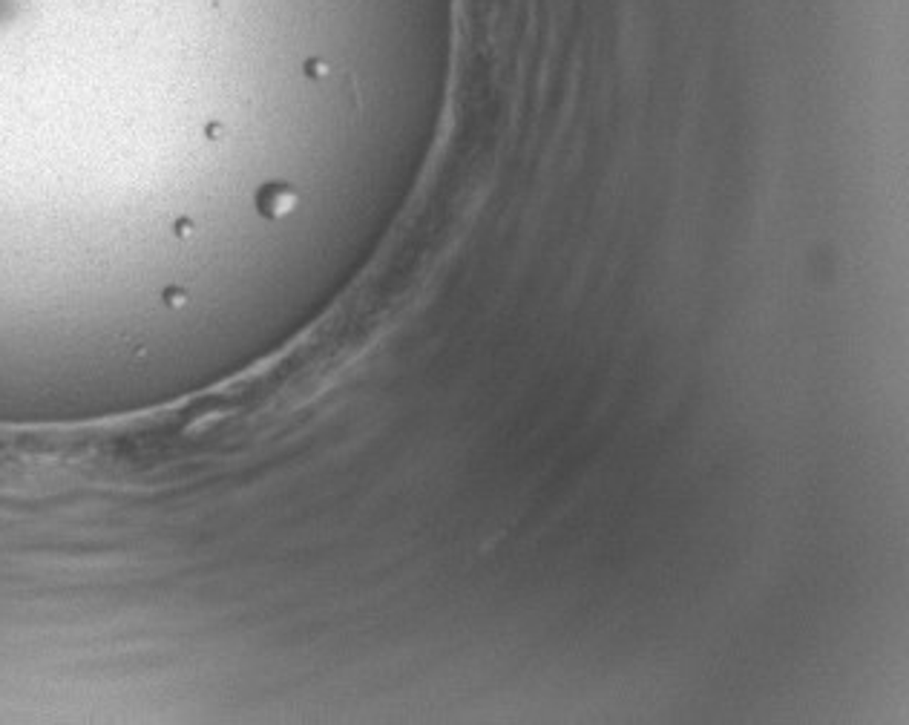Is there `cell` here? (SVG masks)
Listing matches in <instances>:
<instances>
[{
  "label": "cell",
  "instance_id": "cell-1",
  "mask_svg": "<svg viewBox=\"0 0 909 725\" xmlns=\"http://www.w3.org/2000/svg\"><path fill=\"white\" fill-rule=\"evenodd\" d=\"M260 205L268 217H283V213H288L294 208V193L283 185H273L260 196Z\"/></svg>",
  "mask_w": 909,
  "mask_h": 725
}]
</instances>
